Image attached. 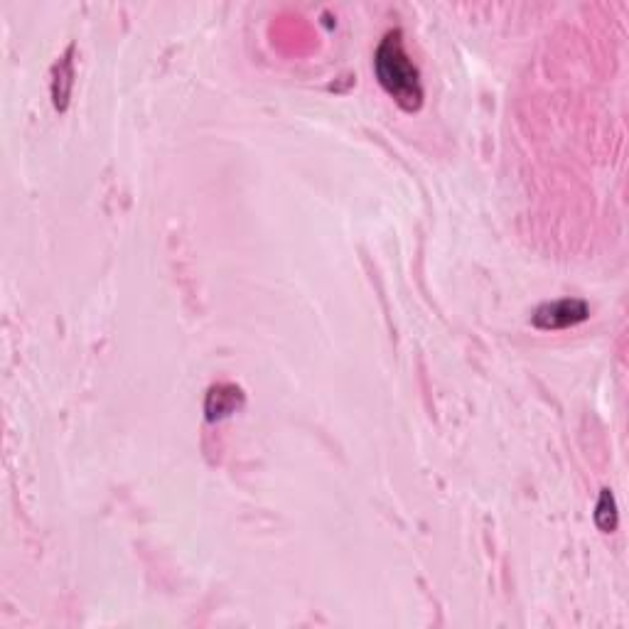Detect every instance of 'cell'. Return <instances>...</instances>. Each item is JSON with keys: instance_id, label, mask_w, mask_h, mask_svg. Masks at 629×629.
I'll return each mask as SVG.
<instances>
[{"instance_id": "1", "label": "cell", "mask_w": 629, "mask_h": 629, "mask_svg": "<svg viewBox=\"0 0 629 629\" xmlns=\"http://www.w3.org/2000/svg\"><path fill=\"white\" fill-rule=\"evenodd\" d=\"M374 72L386 94L403 111H418L423 106L421 72L403 47V32L389 30L379 42L374 55Z\"/></svg>"}, {"instance_id": "2", "label": "cell", "mask_w": 629, "mask_h": 629, "mask_svg": "<svg viewBox=\"0 0 629 629\" xmlns=\"http://www.w3.org/2000/svg\"><path fill=\"white\" fill-rule=\"evenodd\" d=\"M590 317V305L580 298H561L551 303L539 305L531 315L539 330H566V327L580 325Z\"/></svg>"}, {"instance_id": "3", "label": "cell", "mask_w": 629, "mask_h": 629, "mask_svg": "<svg viewBox=\"0 0 629 629\" xmlns=\"http://www.w3.org/2000/svg\"><path fill=\"white\" fill-rule=\"evenodd\" d=\"M241 403H244V394H241V389H236L234 384H219L209 389L204 411H207L209 421H219V418L231 416Z\"/></svg>"}, {"instance_id": "4", "label": "cell", "mask_w": 629, "mask_h": 629, "mask_svg": "<svg viewBox=\"0 0 629 629\" xmlns=\"http://www.w3.org/2000/svg\"><path fill=\"white\" fill-rule=\"evenodd\" d=\"M617 502H615V494L610 489H602L598 504H595V524H598L600 531L610 534V531L617 529Z\"/></svg>"}]
</instances>
